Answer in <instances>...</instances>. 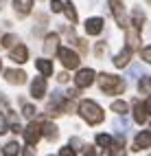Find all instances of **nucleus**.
Here are the masks:
<instances>
[{
	"label": "nucleus",
	"instance_id": "31",
	"mask_svg": "<svg viewBox=\"0 0 151 156\" xmlns=\"http://www.w3.org/2000/svg\"><path fill=\"white\" fill-rule=\"evenodd\" d=\"M68 145H70V147H72V150H81V147H83L81 139H77V136H75V139H70V143H68Z\"/></svg>",
	"mask_w": 151,
	"mask_h": 156
},
{
	"label": "nucleus",
	"instance_id": "25",
	"mask_svg": "<svg viewBox=\"0 0 151 156\" xmlns=\"http://www.w3.org/2000/svg\"><path fill=\"white\" fill-rule=\"evenodd\" d=\"M35 106H31V103H24V106H22V114H24V117L26 119H35Z\"/></svg>",
	"mask_w": 151,
	"mask_h": 156
},
{
	"label": "nucleus",
	"instance_id": "36",
	"mask_svg": "<svg viewBox=\"0 0 151 156\" xmlns=\"http://www.w3.org/2000/svg\"><path fill=\"white\" fill-rule=\"evenodd\" d=\"M86 156H96L94 147H90V145H88V147H86Z\"/></svg>",
	"mask_w": 151,
	"mask_h": 156
},
{
	"label": "nucleus",
	"instance_id": "16",
	"mask_svg": "<svg viewBox=\"0 0 151 156\" xmlns=\"http://www.w3.org/2000/svg\"><path fill=\"white\" fill-rule=\"evenodd\" d=\"M42 130H44V136H46L48 141H57V139H59V128L55 126L53 121H44V123H42Z\"/></svg>",
	"mask_w": 151,
	"mask_h": 156
},
{
	"label": "nucleus",
	"instance_id": "38",
	"mask_svg": "<svg viewBox=\"0 0 151 156\" xmlns=\"http://www.w3.org/2000/svg\"><path fill=\"white\" fill-rule=\"evenodd\" d=\"M145 103H147V110H149V114H151V97H149V99H147Z\"/></svg>",
	"mask_w": 151,
	"mask_h": 156
},
{
	"label": "nucleus",
	"instance_id": "39",
	"mask_svg": "<svg viewBox=\"0 0 151 156\" xmlns=\"http://www.w3.org/2000/svg\"><path fill=\"white\" fill-rule=\"evenodd\" d=\"M0 106H7V99L5 97H0Z\"/></svg>",
	"mask_w": 151,
	"mask_h": 156
},
{
	"label": "nucleus",
	"instance_id": "22",
	"mask_svg": "<svg viewBox=\"0 0 151 156\" xmlns=\"http://www.w3.org/2000/svg\"><path fill=\"white\" fill-rule=\"evenodd\" d=\"M109 110H112V112H116V114H127L129 106H127L125 101H114L112 106H109Z\"/></svg>",
	"mask_w": 151,
	"mask_h": 156
},
{
	"label": "nucleus",
	"instance_id": "10",
	"mask_svg": "<svg viewBox=\"0 0 151 156\" xmlns=\"http://www.w3.org/2000/svg\"><path fill=\"white\" fill-rule=\"evenodd\" d=\"M147 119H149L147 103H143V101H134V121L138 123V126H143V123H147Z\"/></svg>",
	"mask_w": 151,
	"mask_h": 156
},
{
	"label": "nucleus",
	"instance_id": "27",
	"mask_svg": "<svg viewBox=\"0 0 151 156\" xmlns=\"http://www.w3.org/2000/svg\"><path fill=\"white\" fill-rule=\"evenodd\" d=\"M140 57H143L147 64H151V46H145L143 51H140Z\"/></svg>",
	"mask_w": 151,
	"mask_h": 156
},
{
	"label": "nucleus",
	"instance_id": "11",
	"mask_svg": "<svg viewBox=\"0 0 151 156\" xmlns=\"http://www.w3.org/2000/svg\"><path fill=\"white\" fill-rule=\"evenodd\" d=\"M83 27H86V33L88 35H101L105 22H103V18H90V20H86Z\"/></svg>",
	"mask_w": 151,
	"mask_h": 156
},
{
	"label": "nucleus",
	"instance_id": "4",
	"mask_svg": "<svg viewBox=\"0 0 151 156\" xmlns=\"http://www.w3.org/2000/svg\"><path fill=\"white\" fill-rule=\"evenodd\" d=\"M107 7H109V11H112L116 24L120 29H125L129 22H127V18H125V5H123V0H107Z\"/></svg>",
	"mask_w": 151,
	"mask_h": 156
},
{
	"label": "nucleus",
	"instance_id": "34",
	"mask_svg": "<svg viewBox=\"0 0 151 156\" xmlns=\"http://www.w3.org/2000/svg\"><path fill=\"white\" fill-rule=\"evenodd\" d=\"M11 132H13V134H24V130L20 128V123H13V126H11Z\"/></svg>",
	"mask_w": 151,
	"mask_h": 156
},
{
	"label": "nucleus",
	"instance_id": "30",
	"mask_svg": "<svg viewBox=\"0 0 151 156\" xmlns=\"http://www.w3.org/2000/svg\"><path fill=\"white\" fill-rule=\"evenodd\" d=\"M22 156H35V145L26 143V147L22 150Z\"/></svg>",
	"mask_w": 151,
	"mask_h": 156
},
{
	"label": "nucleus",
	"instance_id": "26",
	"mask_svg": "<svg viewBox=\"0 0 151 156\" xmlns=\"http://www.w3.org/2000/svg\"><path fill=\"white\" fill-rule=\"evenodd\" d=\"M50 9H53V13H62L64 11V5L59 2V0H50Z\"/></svg>",
	"mask_w": 151,
	"mask_h": 156
},
{
	"label": "nucleus",
	"instance_id": "20",
	"mask_svg": "<svg viewBox=\"0 0 151 156\" xmlns=\"http://www.w3.org/2000/svg\"><path fill=\"white\" fill-rule=\"evenodd\" d=\"M64 13H66V18L70 20V24H77V9H75V5L72 2H66L64 5Z\"/></svg>",
	"mask_w": 151,
	"mask_h": 156
},
{
	"label": "nucleus",
	"instance_id": "13",
	"mask_svg": "<svg viewBox=\"0 0 151 156\" xmlns=\"http://www.w3.org/2000/svg\"><path fill=\"white\" fill-rule=\"evenodd\" d=\"M11 59L15 62V64H24V62L29 59V51H26V46L24 44H15V46H11Z\"/></svg>",
	"mask_w": 151,
	"mask_h": 156
},
{
	"label": "nucleus",
	"instance_id": "44",
	"mask_svg": "<svg viewBox=\"0 0 151 156\" xmlns=\"http://www.w3.org/2000/svg\"><path fill=\"white\" fill-rule=\"evenodd\" d=\"M0 44H2V40H0Z\"/></svg>",
	"mask_w": 151,
	"mask_h": 156
},
{
	"label": "nucleus",
	"instance_id": "7",
	"mask_svg": "<svg viewBox=\"0 0 151 156\" xmlns=\"http://www.w3.org/2000/svg\"><path fill=\"white\" fill-rule=\"evenodd\" d=\"M140 31L136 24H127L125 27V35H127V46L132 51H140Z\"/></svg>",
	"mask_w": 151,
	"mask_h": 156
},
{
	"label": "nucleus",
	"instance_id": "18",
	"mask_svg": "<svg viewBox=\"0 0 151 156\" xmlns=\"http://www.w3.org/2000/svg\"><path fill=\"white\" fill-rule=\"evenodd\" d=\"M35 66H37V70L42 73L44 77L53 75V62H50V59H35Z\"/></svg>",
	"mask_w": 151,
	"mask_h": 156
},
{
	"label": "nucleus",
	"instance_id": "24",
	"mask_svg": "<svg viewBox=\"0 0 151 156\" xmlns=\"http://www.w3.org/2000/svg\"><path fill=\"white\" fill-rule=\"evenodd\" d=\"M15 42H20V40H18L13 33H7V35L2 37V46H5V48H11V46H15Z\"/></svg>",
	"mask_w": 151,
	"mask_h": 156
},
{
	"label": "nucleus",
	"instance_id": "29",
	"mask_svg": "<svg viewBox=\"0 0 151 156\" xmlns=\"http://www.w3.org/2000/svg\"><path fill=\"white\" fill-rule=\"evenodd\" d=\"M5 132H9V123H7L5 114H0V134H5Z\"/></svg>",
	"mask_w": 151,
	"mask_h": 156
},
{
	"label": "nucleus",
	"instance_id": "41",
	"mask_svg": "<svg viewBox=\"0 0 151 156\" xmlns=\"http://www.w3.org/2000/svg\"><path fill=\"white\" fill-rule=\"evenodd\" d=\"M0 70H2V62H0Z\"/></svg>",
	"mask_w": 151,
	"mask_h": 156
},
{
	"label": "nucleus",
	"instance_id": "37",
	"mask_svg": "<svg viewBox=\"0 0 151 156\" xmlns=\"http://www.w3.org/2000/svg\"><path fill=\"white\" fill-rule=\"evenodd\" d=\"M101 156H114V154L109 152V147H105V150H103V154H101Z\"/></svg>",
	"mask_w": 151,
	"mask_h": 156
},
{
	"label": "nucleus",
	"instance_id": "40",
	"mask_svg": "<svg viewBox=\"0 0 151 156\" xmlns=\"http://www.w3.org/2000/svg\"><path fill=\"white\" fill-rule=\"evenodd\" d=\"M5 2H7V0H0V11L5 9Z\"/></svg>",
	"mask_w": 151,
	"mask_h": 156
},
{
	"label": "nucleus",
	"instance_id": "17",
	"mask_svg": "<svg viewBox=\"0 0 151 156\" xmlns=\"http://www.w3.org/2000/svg\"><path fill=\"white\" fill-rule=\"evenodd\" d=\"M129 57H132V48H125V51H120V53H116L114 55V66L116 68H125L127 64H129Z\"/></svg>",
	"mask_w": 151,
	"mask_h": 156
},
{
	"label": "nucleus",
	"instance_id": "21",
	"mask_svg": "<svg viewBox=\"0 0 151 156\" xmlns=\"http://www.w3.org/2000/svg\"><path fill=\"white\" fill-rule=\"evenodd\" d=\"M132 24H136L138 29H143V24H145V13L140 11V9H134V11H132Z\"/></svg>",
	"mask_w": 151,
	"mask_h": 156
},
{
	"label": "nucleus",
	"instance_id": "8",
	"mask_svg": "<svg viewBox=\"0 0 151 156\" xmlns=\"http://www.w3.org/2000/svg\"><path fill=\"white\" fill-rule=\"evenodd\" d=\"M5 79L9 81V84H13V86H22V84H26V73L9 68V70H5Z\"/></svg>",
	"mask_w": 151,
	"mask_h": 156
},
{
	"label": "nucleus",
	"instance_id": "35",
	"mask_svg": "<svg viewBox=\"0 0 151 156\" xmlns=\"http://www.w3.org/2000/svg\"><path fill=\"white\" fill-rule=\"evenodd\" d=\"M57 79L62 81V84H66V81H68L70 77H68V73H59V75H57Z\"/></svg>",
	"mask_w": 151,
	"mask_h": 156
},
{
	"label": "nucleus",
	"instance_id": "12",
	"mask_svg": "<svg viewBox=\"0 0 151 156\" xmlns=\"http://www.w3.org/2000/svg\"><path fill=\"white\" fill-rule=\"evenodd\" d=\"M59 51V35L57 33H48L44 37V53L46 55H53Z\"/></svg>",
	"mask_w": 151,
	"mask_h": 156
},
{
	"label": "nucleus",
	"instance_id": "43",
	"mask_svg": "<svg viewBox=\"0 0 151 156\" xmlns=\"http://www.w3.org/2000/svg\"><path fill=\"white\" fill-rule=\"evenodd\" d=\"M147 2H149V5H151V0H147Z\"/></svg>",
	"mask_w": 151,
	"mask_h": 156
},
{
	"label": "nucleus",
	"instance_id": "9",
	"mask_svg": "<svg viewBox=\"0 0 151 156\" xmlns=\"http://www.w3.org/2000/svg\"><path fill=\"white\" fill-rule=\"evenodd\" d=\"M44 95H46V77L42 75V77H35L31 81V97L33 99H42Z\"/></svg>",
	"mask_w": 151,
	"mask_h": 156
},
{
	"label": "nucleus",
	"instance_id": "14",
	"mask_svg": "<svg viewBox=\"0 0 151 156\" xmlns=\"http://www.w3.org/2000/svg\"><path fill=\"white\" fill-rule=\"evenodd\" d=\"M13 9H15L18 18H26L33 9V0H13Z\"/></svg>",
	"mask_w": 151,
	"mask_h": 156
},
{
	"label": "nucleus",
	"instance_id": "32",
	"mask_svg": "<svg viewBox=\"0 0 151 156\" xmlns=\"http://www.w3.org/2000/svg\"><path fill=\"white\" fill-rule=\"evenodd\" d=\"M105 48H107V46H105V42H99V44H96V48H94L96 57H101V55H103V53H105Z\"/></svg>",
	"mask_w": 151,
	"mask_h": 156
},
{
	"label": "nucleus",
	"instance_id": "3",
	"mask_svg": "<svg viewBox=\"0 0 151 156\" xmlns=\"http://www.w3.org/2000/svg\"><path fill=\"white\" fill-rule=\"evenodd\" d=\"M57 57L62 59V64H64L66 68H70V70L79 68V64H81V57H79V53H75V51L68 48V46H59Z\"/></svg>",
	"mask_w": 151,
	"mask_h": 156
},
{
	"label": "nucleus",
	"instance_id": "5",
	"mask_svg": "<svg viewBox=\"0 0 151 156\" xmlns=\"http://www.w3.org/2000/svg\"><path fill=\"white\" fill-rule=\"evenodd\" d=\"M44 136V130H42V123H37L35 119H31V123L24 128V139L26 143H31V145H37V141Z\"/></svg>",
	"mask_w": 151,
	"mask_h": 156
},
{
	"label": "nucleus",
	"instance_id": "15",
	"mask_svg": "<svg viewBox=\"0 0 151 156\" xmlns=\"http://www.w3.org/2000/svg\"><path fill=\"white\" fill-rule=\"evenodd\" d=\"M147 147H151V132H140L138 136H136V141H134V152H140V150H147Z\"/></svg>",
	"mask_w": 151,
	"mask_h": 156
},
{
	"label": "nucleus",
	"instance_id": "6",
	"mask_svg": "<svg viewBox=\"0 0 151 156\" xmlns=\"http://www.w3.org/2000/svg\"><path fill=\"white\" fill-rule=\"evenodd\" d=\"M94 79H96V73L92 70V68H81L75 75V86L81 90V88H90L94 84Z\"/></svg>",
	"mask_w": 151,
	"mask_h": 156
},
{
	"label": "nucleus",
	"instance_id": "1",
	"mask_svg": "<svg viewBox=\"0 0 151 156\" xmlns=\"http://www.w3.org/2000/svg\"><path fill=\"white\" fill-rule=\"evenodd\" d=\"M79 114H81V119L88 126H99V123H103V119H105L103 108L92 99H86V101L79 103Z\"/></svg>",
	"mask_w": 151,
	"mask_h": 156
},
{
	"label": "nucleus",
	"instance_id": "42",
	"mask_svg": "<svg viewBox=\"0 0 151 156\" xmlns=\"http://www.w3.org/2000/svg\"><path fill=\"white\" fill-rule=\"evenodd\" d=\"M149 86H151V77H149Z\"/></svg>",
	"mask_w": 151,
	"mask_h": 156
},
{
	"label": "nucleus",
	"instance_id": "19",
	"mask_svg": "<svg viewBox=\"0 0 151 156\" xmlns=\"http://www.w3.org/2000/svg\"><path fill=\"white\" fill-rule=\"evenodd\" d=\"M20 152H22V147H20L18 141H11V143H7L2 147V156H18Z\"/></svg>",
	"mask_w": 151,
	"mask_h": 156
},
{
	"label": "nucleus",
	"instance_id": "33",
	"mask_svg": "<svg viewBox=\"0 0 151 156\" xmlns=\"http://www.w3.org/2000/svg\"><path fill=\"white\" fill-rule=\"evenodd\" d=\"M59 156H75V150L70 147V145H68V147H62V152H59Z\"/></svg>",
	"mask_w": 151,
	"mask_h": 156
},
{
	"label": "nucleus",
	"instance_id": "2",
	"mask_svg": "<svg viewBox=\"0 0 151 156\" xmlns=\"http://www.w3.org/2000/svg\"><path fill=\"white\" fill-rule=\"evenodd\" d=\"M96 79H99V88L103 90L105 95H123L125 88H127L125 79H120L116 75H109V73H101Z\"/></svg>",
	"mask_w": 151,
	"mask_h": 156
},
{
	"label": "nucleus",
	"instance_id": "23",
	"mask_svg": "<svg viewBox=\"0 0 151 156\" xmlns=\"http://www.w3.org/2000/svg\"><path fill=\"white\" fill-rule=\"evenodd\" d=\"M96 143L101 145V147H109V145L114 143V139L109 136V134H96Z\"/></svg>",
	"mask_w": 151,
	"mask_h": 156
},
{
	"label": "nucleus",
	"instance_id": "28",
	"mask_svg": "<svg viewBox=\"0 0 151 156\" xmlns=\"http://www.w3.org/2000/svg\"><path fill=\"white\" fill-rule=\"evenodd\" d=\"M75 44H77V48L81 51V53H88V44H86V40H81V37H75Z\"/></svg>",
	"mask_w": 151,
	"mask_h": 156
}]
</instances>
